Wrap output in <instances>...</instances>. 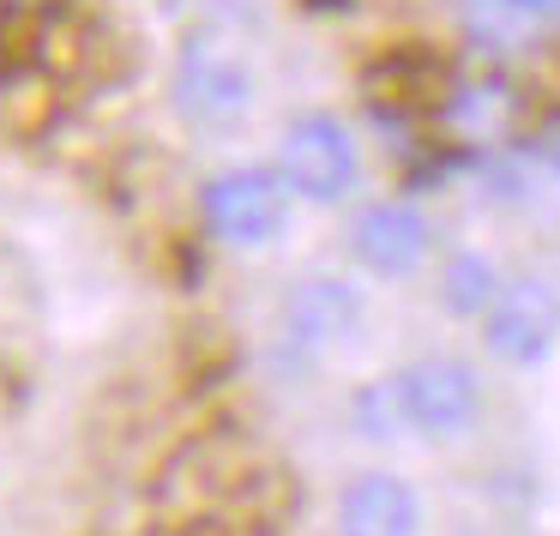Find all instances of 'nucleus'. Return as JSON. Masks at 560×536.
<instances>
[{"instance_id": "nucleus-1", "label": "nucleus", "mask_w": 560, "mask_h": 536, "mask_svg": "<svg viewBox=\"0 0 560 536\" xmlns=\"http://www.w3.org/2000/svg\"><path fill=\"white\" fill-rule=\"evenodd\" d=\"M271 175L283 182V194L307 199V206H338L362 175L355 158V133L338 115H295L278 139V163Z\"/></svg>"}, {"instance_id": "nucleus-2", "label": "nucleus", "mask_w": 560, "mask_h": 536, "mask_svg": "<svg viewBox=\"0 0 560 536\" xmlns=\"http://www.w3.org/2000/svg\"><path fill=\"white\" fill-rule=\"evenodd\" d=\"M392 380H398L404 428H416L428 440H458L482 416V380L458 356H422V362H410Z\"/></svg>"}, {"instance_id": "nucleus-3", "label": "nucleus", "mask_w": 560, "mask_h": 536, "mask_svg": "<svg viewBox=\"0 0 560 536\" xmlns=\"http://www.w3.org/2000/svg\"><path fill=\"white\" fill-rule=\"evenodd\" d=\"M283 211H290V194L271 170H223L199 194L206 235L223 247H266L283 230Z\"/></svg>"}, {"instance_id": "nucleus-4", "label": "nucleus", "mask_w": 560, "mask_h": 536, "mask_svg": "<svg viewBox=\"0 0 560 536\" xmlns=\"http://www.w3.org/2000/svg\"><path fill=\"white\" fill-rule=\"evenodd\" d=\"M175 109L194 127H230L254 109V73L230 43L194 37L175 61Z\"/></svg>"}, {"instance_id": "nucleus-5", "label": "nucleus", "mask_w": 560, "mask_h": 536, "mask_svg": "<svg viewBox=\"0 0 560 536\" xmlns=\"http://www.w3.org/2000/svg\"><path fill=\"white\" fill-rule=\"evenodd\" d=\"M560 338V302L542 278L500 283L494 302L482 307V343L506 368H536Z\"/></svg>"}, {"instance_id": "nucleus-6", "label": "nucleus", "mask_w": 560, "mask_h": 536, "mask_svg": "<svg viewBox=\"0 0 560 536\" xmlns=\"http://www.w3.org/2000/svg\"><path fill=\"white\" fill-rule=\"evenodd\" d=\"M434 247V223L410 206V199H374L355 211L350 223V254L362 259L374 278H410Z\"/></svg>"}, {"instance_id": "nucleus-7", "label": "nucleus", "mask_w": 560, "mask_h": 536, "mask_svg": "<svg viewBox=\"0 0 560 536\" xmlns=\"http://www.w3.org/2000/svg\"><path fill=\"white\" fill-rule=\"evenodd\" d=\"M452 19L476 55H524L560 37V0H452Z\"/></svg>"}, {"instance_id": "nucleus-8", "label": "nucleus", "mask_w": 560, "mask_h": 536, "mask_svg": "<svg viewBox=\"0 0 560 536\" xmlns=\"http://www.w3.org/2000/svg\"><path fill=\"white\" fill-rule=\"evenodd\" d=\"M338 536H422V500L404 476L362 470L338 494Z\"/></svg>"}, {"instance_id": "nucleus-9", "label": "nucleus", "mask_w": 560, "mask_h": 536, "mask_svg": "<svg viewBox=\"0 0 560 536\" xmlns=\"http://www.w3.org/2000/svg\"><path fill=\"white\" fill-rule=\"evenodd\" d=\"M362 326V290L343 278H302L283 302V331L302 350H331Z\"/></svg>"}, {"instance_id": "nucleus-10", "label": "nucleus", "mask_w": 560, "mask_h": 536, "mask_svg": "<svg viewBox=\"0 0 560 536\" xmlns=\"http://www.w3.org/2000/svg\"><path fill=\"white\" fill-rule=\"evenodd\" d=\"M512 115H518V97H512L506 79H464L440 103V121L464 139H500L512 127Z\"/></svg>"}, {"instance_id": "nucleus-11", "label": "nucleus", "mask_w": 560, "mask_h": 536, "mask_svg": "<svg viewBox=\"0 0 560 536\" xmlns=\"http://www.w3.org/2000/svg\"><path fill=\"white\" fill-rule=\"evenodd\" d=\"M494 290H500V271H494L488 254H452L446 271H440V302H446V314H458V319L482 314V307L494 302Z\"/></svg>"}, {"instance_id": "nucleus-12", "label": "nucleus", "mask_w": 560, "mask_h": 536, "mask_svg": "<svg viewBox=\"0 0 560 536\" xmlns=\"http://www.w3.org/2000/svg\"><path fill=\"white\" fill-rule=\"evenodd\" d=\"M355 428L368 440H392L404 434V404H398V380H380V386L355 392Z\"/></svg>"}, {"instance_id": "nucleus-13", "label": "nucleus", "mask_w": 560, "mask_h": 536, "mask_svg": "<svg viewBox=\"0 0 560 536\" xmlns=\"http://www.w3.org/2000/svg\"><path fill=\"white\" fill-rule=\"evenodd\" d=\"M536 163H542V170L560 182V115L542 127V133H536Z\"/></svg>"}]
</instances>
